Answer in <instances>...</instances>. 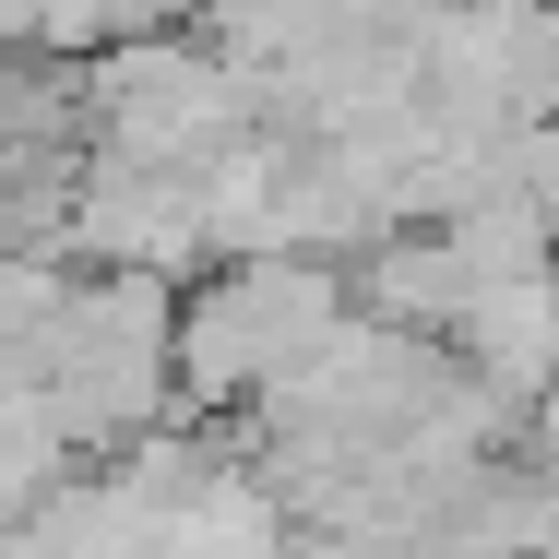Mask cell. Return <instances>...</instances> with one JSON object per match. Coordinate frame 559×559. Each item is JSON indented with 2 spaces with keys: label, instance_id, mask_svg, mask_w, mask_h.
Segmentation results:
<instances>
[{
  "label": "cell",
  "instance_id": "obj_3",
  "mask_svg": "<svg viewBox=\"0 0 559 559\" xmlns=\"http://www.w3.org/2000/svg\"><path fill=\"white\" fill-rule=\"evenodd\" d=\"M60 250L84 274H143V286H179L203 274V203L191 179H155V167H72L60 191Z\"/></svg>",
  "mask_w": 559,
  "mask_h": 559
},
{
  "label": "cell",
  "instance_id": "obj_2",
  "mask_svg": "<svg viewBox=\"0 0 559 559\" xmlns=\"http://www.w3.org/2000/svg\"><path fill=\"white\" fill-rule=\"evenodd\" d=\"M72 119H96V167L203 179L226 143L262 131V96L226 72L203 36H131V48H96V60H84Z\"/></svg>",
  "mask_w": 559,
  "mask_h": 559
},
{
  "label": "cell",
  "instance_id": "obj_1",
  "mask_svg": "<svg viewBox=\"0 0 559 559\" xmlns=\"http://www.w3.org/2000/svg\"><path fill=\"white\" fill-rule=\"evenodd\" d=\"M345 274L334 262H298V250H262V262H215L179 310H167V381L191 405H262L286 369H310L345 334Z\"/></svg>",
  "mask_w": 559,
  "mask_h": 559
},
{
  "label": "cell",
  "instance_id": "obj_4",
  "mask_svg": "<svg viewBox=\"0 0 559 559\" xmlns=\"http://www.w3.org/2000/svg\"><path fill=\"white\" fill-rule=\"evenodd\" d=\"M12 24H24V48H48V60L119 48V0H12Z\"/></svg>",
  "mask_w": 559,
  "mask_h": 559
}]
</instances>
